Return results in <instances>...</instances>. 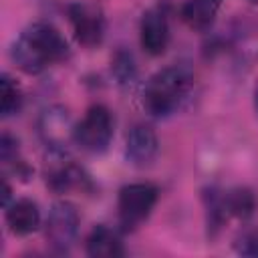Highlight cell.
Instances as JSON below:
<instances>
[{
	"mask_svg": "<svg viewBox=\"0 0 258 258\" xmlns=\"http://www.w3.org/2000/svg\"><path fill=\"white\" fill-rule=\"evenodd\" d=\"M12 60L26 75H40L50 64L69 56V42L50 22L26 26L12 44Z\"/></svg>",
	"mask_w": 258,
	"mask_h": 258,
	"instance_id": "obj_1",
	"label": "cell"
},
{
	"mask_svg": "<svg viewBox=\"0 0 258 258\" xmlns=\"http://www.w3.org/2000/svg\"><path fill=\"white\" fill-rule=\"evenodd\" d=\"M194 87V73L185 64H171L157 71L143 89V107L151 117H169L187 99Z\"/></svg>",
	"mask_w": 258,
	"mask_h": 258,
	"instance_id": "obj_2",
	"label": "cell"
},
{
	"mask_svg": "<svg viewBox=\"0 0 258 258\" xmlns=\"http://www.w3.org/2000/svg\"><path fill=\"white\" fill-rule=\"evenodd\" d=\"M115 131L113 113L105 105H91L75 129V143L87 153H103L109 149Z\"/></svg>",
	"mask_w": 258,
	"mask_h": 258,
	"instance_id": "obj_3",
	"label": "cell"
},
{
	"mask_svg": "<svg viewBox=\"0 0 258 258\" xmlns=\"http://www.w3.org/2000/svg\"><path fill=\"white\" fill-rule=\"evenodd\" d=\"M157 198H159V189L153 183L139 181V183L123 185L117 198V214L121 226L125 230H133L141 222H145L153 212Z\"/></svg>",
	"mask_w": 258,
	"mask_h": 258,
	"instance_id": "obj_4",
	"label": "cell"
},
{
	"mask_svg": "<svg viewBox=\"0 0 258 258\" xmlns=\"http://www.w3.org/2000/svg\"><path fill=\"white\" fill-rule=\"evenodd\" d=\"M79 226H81V216H79L77 206L67 200L54 202L48 212L46 226H44L46 242L50 244L54 252L64 254L73 248L77 234H79Z\"/></svg>",
	"mask_w": 258,
	"mask_h": 258,
	"instance_id": "obj_5",
	"label": "cell"
},
{
	"mask_svg": "<svg viewBox=\"0 0 258 258\" xmlns=\"http://www.w3.org/2000/svg\"><path fill=\"white\" fill-rule=\"evenodd\" d=\"M38 135L50 153H67L69 145L75 143V129L71 113L62 105L46 107L38 117Z\"/></svg>",
	"mask_w": 258,
	"mask_h": 258,
	"instance_id": "obj_6",
	"label": "cell"
},
{
	"mask_svg": "<svg viewBox=\"0 0 258 258\" xmlns=\"http://www.w3.org/2000/svg\"><path fill=\"white\" fill-rule=\"evenodd\" d=\"M69 20L73 34L79 44L93 48L99 46L105 38L107 22L101 6L91 4V2H77L69 6Z\"/></svg>",
	"mask_w": 258,
	"mask_h": 258,
	"instance_id": "obj_7",
	"label": "cell"
},
{
	"mask_svg": "<svg viewBox=\"0 0 258 258\" xmlns=\"http://www.w3.org/2000/svg\"><path fill=\"white\" fill-rule=\"evenodd\" d=\"M139 40L147 54L159 56L169 44V14L165 4H155L143 12L139 24Z\"/></svg>",
	"mask_w": 258,
	"mask_h": 258,
	"instance_id": "obj_8",
	"label": "cell"
},
{
	"mask_svg": "<svg viewBox=\"0 0 258 258\" xmlns=\"http://www.w3.org/2000/svg\"><path fill=\"white\" fill-rule=\"evenodd\" d=\"M54 159L46 161V169H44V179L46 185L56 191V194H64L71 189H87L91 185L89 175L71 159H64V153H52Z\"/></svg>",
	"mask_w": 258,
	"mask_h": 258,
	"instance_id": "obj_9",
	"label": "cell"
},
{
	"mask_svg": "<svg viewBox=\"0 0 258 258\" xmlns=\"http://www.w3.org/2000/svg\"><path fill=\"white\" fill-rule=\"evenodd\" d=\"M159 151V139L153 127L145 123H137L131 127L127 133V143H125V155L127 161L135 167H147L155 161Z\"/></svg>",
	"mask_w": 258,
	"mask_h": 258,
	"instance_id": "obj_10",
	"label": "cell"
},
{
	"mask_svg": "<svg viewBox=\"0 0 258 258\" xmlns=\"http://www.w3.org/2000/svg\"><path fill=\"white\" fill-rule=\"evenodd\" d=\"M6 224L12 234L16 236H28L38 230L40 226V210L36 202L28 198L14 200L6 208Z\"/></svg>",
	"mask_w": 258,
	"mask_h": 258,
	"instance_id": "obj_11",
	"label": "cell"
},
{
	"mask_svg": "<svg viewBox=\"0 0 258 258\" xmlns=\"http://www.w3.org/2000/svg\"><path fill=\"white\" fill-rule=\"evenodd\" d=\"M85 250L91 258H119L125 254L123 242L119 240L117 232L103 224L95 226L89 232L85 240Z\"/></svg>",
	"mask_w": 258,
	"mask_h": 258,
	"instance_id": "obj_12",
	"label": "cell"
},
{
	"mask_svg": "<svg viewBox=\"0 0 258 258\" xmlns=\"http://www.w3.org/2000/svg\"><path fill=\"white\" fill-rule=\"evenodd\" d=\"M222 4L224 0H185L181 6V20L191 30H208L214 24Z\"/></svg>",
	"mask_w": 258,
	"mask_h": 258,
	"instance_id": "obj_13",
	"label": "cell"
},
{
	"mask_svg": "<svg viewBox=\"0 0 258 258\" xmlns=\"http://www.w3.org/2000/svg\"><path fill=\"white\" fill-rule=\"evenodd\" d=\"M204 206H206L208 234L214 238V236H218V232L224 228L226 220L230 218L228 208H226V200H224V191H220L218 187H208V189H204Z\"/></svg>",
	"mask_w": 258,
	"mask_h": 258,
	"instance_id": "obj_14",
	"label": "cell"
},
{
	"mask_svg": "<svg viewBox=\"0 0 258 258\" xmlns=\"http://www.w3.org/2000/svg\"><path fill=\"white\" fill-rule=\"evenodd\" d=\"M224 200H226L228 214L234 218H240V220H248L258 208V200H256L254 191L248 187L228 189V191H224Z\"/></svg>",
	"mask_w": 258,
	"mask_h": 258,
	"instance_id": "obj_15",
	"label": "cell"
},
{
	"mask_svg": "<svg viewBox=\"0 0 258 258\" xmlns=\"http://www.w3.org/2000/svg\"><path fill=\"white\" fill-rule=\"evenodd\" d=\"M0 113L2 117H12V115H18L20 109H22V103H24V97H22V91L18 87V83L10 77V75H2L0 77Z\"/></svg>",
	"mask_w": 258,
	"mask_h": 258,
	"instance_id": "obj_16",
	"label": "cell"
},
{
	"mask_svg": "<svg viewBox=\"0 0 258 258\" xmlns=\"http://www.w3.org/2000/svg\"><path fill=\"white\" fill-rule=\"evenodd\" d=\"M111 73H113L115 81L121 87H131L137 79V67H135V60H133L131 52L117 50L115 56L111 58Z\"/></svg>",
	"mask_w": 258,
	"mask_h": 258,
	"instance_id": "obj_17",
	"label": "cell"
},
{
	"mask_svg": "<svg viewBox=\"0 0 258 258\" xmlns=\"http://www.w3.org/2000/svg\"><path fill=\"white\" fill-rule=\"evenodd\" d=\"M236 252L242 254V256L258 258V228L246 230V232L236 240Z\"/></svg>",
	"mask_w": 258,
	"mask_h": 258,
	"instance_id": "obj_18",
	"label": "cell"
},
{
	"mask_svg": "<svg viewBox=\"0 0 258 258\" xmlns=\"http://www.w3.org/2000/svg\"><path fill=\"white\" fill-rule=\"evenodd\" d=\"M0 159L4 165H12L16 163L20 157H18V139L12 137L10 133H2V139H0Z\"/></svg>",
	"mask_w": 258,
	"mask_h": 258,
	"instance_id": "obj_19",
	"label": "cell"
},
{
	"mask_svg": "<svg viewBox=\"0 0 258 258\" xmlns=\"http://www.w3.org/2000/svg\"><path fill=\"white\" fill-rule=\"evenodd\" d=\"M10 194H12V189H10V183L6 181V177L2 179V206L4 208H8V202H10Z\"/></svg>",
	"mask_w": 258,
	"mask_h": 258,
	"instance_id": "obj_20",
	"label": "cell"
},
{
	"mask_svg": "<svg viewBox=\"0 0 258 258\" xmlns=\"http://www.w3.org/2000/svg\"><path fill=\"white\" fill-rule=\"evenodd\" d=\"M254 107H256V113H258V87L254 91Z\"/></svg>",
	"mask_w": 258,
	"mask_h": 258,
	"instance_id": "obj_21",
	"label": "cell"
},
{
	"mask_svg": "<svg viewBox=\"0 0 258 258\" xmlns=\"http://www.w3.org/2000/svg\"><path fill=\"white\" fill-rule=\"evenodd\" d=\"M250 2H252V4H258V0H250Z\"/></svg>",
	"mask_w": 258,
	"mask_h": 258,
	"instance_id": "obj_22",
	"label": "cell"
}]
</instances>
